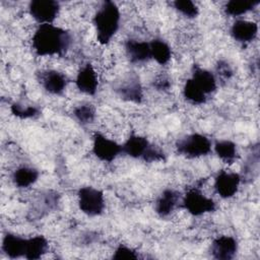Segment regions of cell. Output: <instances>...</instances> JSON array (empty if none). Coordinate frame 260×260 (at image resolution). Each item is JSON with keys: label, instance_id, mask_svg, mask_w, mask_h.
Segmentation results:
<instances>
[{"label": "cell", "instance_id": "1", "mask_svg": "<svg viewBox=\"0 0 260 260\" xmlns=\"http://www.w3.org/2000/svg\"><path fill=\"white\" fill-rule=\"evenodd\" d=\"M70 43V34L53 23L40 24L32 36V48L39 56H61Z\"/></svg>", "mask_w": 260, "mask_h": 260}, {"label": "cell", "instance_id": "2", "mask_svg": "<svg viewBox=\"0 0 260 260\" xmlns=\"http://www.w3.org/2000/svg\"><path fill=\"white\" fill-rule=\"evenodd\" d=\"M120 10L116 3L105 1L93 17L96 39L102 45L110 43L120 25Z\"/></svg>", "mask_w": 260, "mask_h": 260}, {"label": "cell", "instance_id": "3", "mask_svg": "<svg viewBox=\"0 0 260 260\" xmlns=\"http://www.w3.org/2000/svg\"><path fill=\"white\" fill-rule=\"evenodd\" d=\"M122 152L133 158H141L147 162L165 159V153L138 134H131L122 145Z\"/></svg>", "mask_w": 260, "mask_h": 260}, {"label": "cell", "instance_id": "4", "mask_svg": "<svg viewBox=\"0 0 260 260\" xmlns=\"http://www.w3.org/2000/svg\"><path fill=\"white\" fill-rule=\"evenodd\" d=\"M176 148L180 154L188 158H195L207 155L211 151V142L203 134L192 133L178 140Z\"/></svg>", "mask_w": 260, "mask_h": 260}, {"label": "cell", "instance_id": "5", "mask_svg": "<svg viewBox=\"0 0 260 260\" xmlns=\"http://www.w3.org/2000/svg\"><path fill=\"white\" fill-rule=\"evenodd\" d=\"M78 206L80 210L88 216H98L104 212L105 196L104 193L91 186H85L78 191Z\"/></svg>", "mask_w": 260, "mask_h": 260}, {"label": "cell", "instance_id": "6", "mask_svg": "<svg viewBox=\"0 0 260 260\" xmlns=\"http://www.w3.org/2000/svg\"><path fill=\"white\" fill-rule=\"evenodd\" d=\"M182 206L194 216L212 212L216 208L213 199L204 195L198 188H191L185 193L182 200Z\"/></svg>", "mask_w": 260, "mask_h": 260}, {"label": "cell", "instance_id": "7", "mask_svg": "<svg viewBox=\"0 0 260 260\" xmlns=\"http://www.w3.org/2000/svg\"><path fill=\"white\" fill-rule=\"evenodd\" d=\"M92 152L100 160L111 162L122 153V145L104 134L95 132L92 137Z\"/></svg>", "mask_w": 260, "mask_h": 260}, {"label": "cell", "instance_id": "8", "mask_svg": "<svg viewBox=\"0 0 260 260\" xmlns=\"http://www.w3.org/2000/svg\"><path fill=\"white\" fill-rule=\"evenodd\" d=\"M60 10V4L54 0H34L29 3L28 11L40 24L53 23Z\"/></svg>", "mask_w": 260, "mask_h": 260}, {"label": "cell", "instance_id": "9", "mask_svg": "<svg viewBox=\"0 0 260 260\" xmlns=\"http://www.w3.org/2000/svg\"><path fill=\"white\" fill-rule=\"evenodd\" d=\"M241 183L239 174L228 171H220L214 179V189L216 193L223 199H228L236 195Z\"/></svg>", "mask_w": 260, "mask_h": 260}, {"label": "cell", "instance_id": "10", "mask_svg": "<svg viewBox=\"0 0 260 260\" xmlns=\"http://www.w3.org/2000/svg\"><path fill=\"white\" fill-rule=\"evenodd\" d=\"M238 252V242L232 236H220L213 240L210 253L214 259L231 260Z\"/></svg>", "mask_w": 260, "mask_h": 260}, {"label": "cell", "instance_id": "11", "mask_svg": "<svg viewBox=\"0 0 260 260\" xmlns=\"http://www.w3.org/2000/svg\"><path fill=\"white\" fill-rule=\"evenodd\" d=\"M75 83L77 88L88 95L95 94L98 90V75L91 64H85L77 73Z\"/></svg>", "mask_w": 260, "mask_h": 260}, {"label": "cell", "instance_id": "12", "mask_svg": "<svg viewBox=\"0 0 260 260\" xmlns=\"http://www.w3.org/2000/svg\"><path fill=\"white\" fill-rule=\"evenodd\" d=\"M258 35V24L245 19L236 20L231 27V36L234 40L242 44H248L256 39Z\"/></svg>", "mask_w": 260, "mask_h": 260}, {"label": "cell", "instance_id": "13", "mask_svg": "<svg viewBox=\"0 0 260 260\" xmlns=\"http://www.w3.org/2000/svg\"><path fill=\"white\" fill-rule=\"evenodd\" d=\"M41 82L43 87L52 94H62L67 86V77L57 70H48L42 73Z\"/></svg>", "mask_w": 260, "mask_h": 260}, {"label": "cell", "instance_id": "14", "mask_svg": "<svg viewBox=\"0 0 260 260\" xmlns=\"http://www.w3.org/2000/svg\"><path fill=\"white\" fill-rule=\"evenodd\" d=\"M26 241V238H22L20 236L8 233L3 237L1 249L4 254L11 259L24 257Z\"/></svg>", "mask_w": 260, "mask_h": 260}, {"label": "cell", "instance_id": "15", "mask_svg": "<svg viewBox=\"0 0 260 260\" xmlns=\"http://www.w3.org/2000/svg\"><path fill=\"white\" fill-rule=\"evenodd\" d=\"M191 80L195 83V85L201 89L207 96L214 92L217 83L215 76L208 70L199 67L198 65H194L192 68V76Z\"/></svg>", "mask_w": 260, "mask_h": 260}, {"label": "cell", "instance_id": "16", "mask_svg": "<svg viewBox=\"0 0 260 260\" xmlns=\"http://www.w3.org/2000/svg\"><path fill=\"white\" fill-rule=\"evenodd\" d=\"M125 49L127 56L132 63H142L151 58L150 47L147 42L131 39L126 42Z\"/></svg>", "mask_w": 260, "mask_h": 260}, {"label": "cell", "instance_id": "17", "mask_svg": "<svg viewBox=\"0 0 260 260\" xmlns=\"http://www.w3.org/2000/svg\"><path fill=\"white\" fill-rule=\"evenodd\" d=\"M179 201V194L172 189L164 190L155 201V212L160 217H166L175 209Z\"/></svg>", "mask_w": 260, "mask_h": 260}, {"label": "cell", "instance_id": "18", "mask_svg": "<svg viewBox=\"0 0 260 260\" xmlns=\"http://www.w3.org/2000/svg\"><path fill=\"white\" fill-rule=\"evenodd\" d=\"M49 243L44 236H35L27 238L24 258L28 260L40 259L48 250Z\"/></svg>", "mask_w": 260, "mask_h": 260}, {"label": "cell", "instance_id": "19", "mask_svg": "<svg viewBox=\"0 0 260 260\" xmlns=\"http://www.w3.org/2000/svg\"><path fill=\"white\" fill-rule=\"evenodd\" d=\"M39 178V171L30 167H20L13 172L12 181L19 188H27L35 184Z\"/></svg>", "mask_w": 260, "mask_h": 260}, {"label": "cell", "instance_id": "20", "mask_svg": "<svg viewBox=\"0 0 260 260\" xmlns=\"http://www.w3.org/2000/svg\"><path fill=\"white\" fill-rule=\"evenodd\" d=\"M150 56L158 64H167L172 57L171 47L160 39H154L149 43Z\"/></svg>", "mask_w": 260, "mask_h": 260}, {"label": "cell", "instance_id": "21", "mask_svg": "<svg viewBox=\"0 0 260 260\" xmlns=\"http://www.w3.org/2000/svg\"><path fill=\"white\" fill-rule=\"evenodd\" d=\"M214 151L217 156L226 164L234 162L238 157L237 145L231 140H219L214 144Z\"/></svg>", "mask_w": 260, "mask_h": 260}, {"label": "cell", "instance_id": "22", "mask_svg": "<svg viewBox=\"0 0 260 260\" xmlns=\"http://www.w3.org/2000/svg\"><path fill=\"white\" fill-rule=\"evenodd\" d=\"M259 4V0H231L225 4V13L232 16H239L252 10Z\"/></svg>", "mask_w": 260, "mask_h": 260}, {"label": "cell", "instance_id": "23", "mask_svg": "<svg viewBox=\"0 0 260 260\" xmlns=\"http://www.w3.org/2000/svg\"><path fill=\"white\" fill-rule=\"evenodd\" d=\"M183 94L184 98L193 105H202L206 103L207 100V95L195 85L191 78L187 79V81L185 82V85L183 87Z\"/></svg>", "mask_w": 260, "mask_h": 260}, {"label": "cell", "instance_id": "24", "mask_svg": "<svg viewBox=\"0 0 260 260\" xmlns=\"http://www.w3.org/2000/svg\"><path fill=\"white\" fill-rule=\"evenodd\" d=\"M119 91L121 95L127 101H131L135 103L141 102L142 88L140 86V83L137 80L130 79V81H127L120 87Z\"/></svg>", "mask_w": 260, "mask_h": 260}, {"label": "cell", "instance_id": "25", "mask_svg": "<svg viewBox=\"0 0 260 260\" xmlns=\"http://www.w3.org/2000/svg\"><path fill=\"white\" fill-rule=\"evenodd\" d=\"M74 117L82 125L92 123L95 117V111L93 107L89 104L79 105L74 109Z\"/></svg>", "mask_w": 260, "mask_h": 260}, {"label": "cell", "instance_id": "26", "mask_svg": "<svg viewBox=\"0 0 260 260\" xmlns=\"http://www.w3.org/2000/svg\"><path fill=\"white\" fill-rule=\"evenodd\" d=\"M174 6L179 12L188 18H195L199 13L197 5L190 0H177L174 2Z\"/></svg>", "mask_w": 260, "mask_h": 260}, {"label": "cell", "instance_id": "27", "mask_svg": "<svg viewBox=\"0 0 260 260\" xmlns=\"http://www.w3.org/2000/svg\"><path fill=\"white\" fill-rule=\"evenodd\" d=\"M11 113L21 119H27V118H34L39 115L38 108L34 106H25L19 103H14L11 106Z\"/></svg>", "mask_w": 260, "mask_h": 260}, {"label": "cell", "instance_id": "28", "mask_svg": "<svg viewBox=\"0 0 260 260\" xmlns=\"http://www.w3.org/2000/svg\"><path fill=\"white\" fill-rule=\"evenodd\" d=\"M137 258H138V255L133 249L122 244L116 248L113 254V259H118V260H124V259L130 260V259H137Z\"/></svg>", "mask_w": 260, "mask_h": 260}, {"label": "cell", "instance_id": "29", "mask_svg": "<svg viewBox=\"0 0 260 260\" xmlns=\"http://www.w3.org/2000/svg\"><path fill=\"white\" fill-rule=\"evenodd\" d=\"M216 71H217L218 75H220L221 77H224V78H229L233 74L231 66L226 62H224V61H219L217 63Z\"/></svg>", "mask_w": 260, "mask_h": 260}]
</instances>
